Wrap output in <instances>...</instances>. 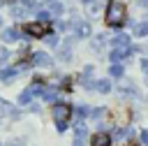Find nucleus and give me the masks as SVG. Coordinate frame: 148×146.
Masks as SVG:
<instances>
[{"instance_id":"obj_1","label":"nucleus","mask_w":148,"mask_h":146,"mask_svg":"<svg viewBox=\"0 0 148 146\" xmlns=\"http://www.w3.org/2000/svg\"><path fill=\"white\" fill-rule=\"evenodd\" d=\"M106 25L109 28H120L125 23V5L118 2V0H111L109 7H106V16H104Z\"/></svg>"},{"instance_id":"obj_2","label":"nucleus","mask_w":148,"mask_h":146,"mask_svg":"<svg viewBox=\"0 0 148 146\" xmlns=\"http://www.w3.org/2000/svg\"><path fill=\"white\" fill-rule=\"evenodd\" d=\"M51 116H53V123H56L58 132H65V130H67V121H69V116H72V107L65 104V102H56V104L51 107Z\"/></svg>"},{"instance_id":"obj_3","label":"nucleus","mask_w":148,"mask_h":146,"mask_svg":"<svg viewBox=\"0 0 148 146\" xmlns=\"http://www.w3.org/2000/svg\"><path fill=\"white\" fill-rule=\"evenodd\" d=\"M25 32L32 35V37H44V32H51V30L46 28V23L35 21V23H28V25H25Z\"/></svg>"},{"instance_id":"obj_4","label":"nucleus","mask_w":148,"mask_h":146,"mask_svg":"<svg viewBox=\"0 0 148 146\" xmlns=\"http://www.w3.org/2000/svg\"><path fill=\"white\" fill-rule=\"evenodd\" d=\"M92 72H95V67H92V65H86L83 72L79 74V81H81L86 88H92V86H95V81H92Z\"/></svg>"},{"instance_id":"obj_5","label":"nucleus","mask_w":148,"mask_h":146,"mask_svg":"<svg viewBox=\"0 0 148 146\" xmlns=\"http://www.w3.org/2000/svg\"><path fill=\"white\" fill-rule=\"evenodd\" d=\"M32 63L39 65V67H51V65H53V60H51L44 51H35V53H32Z\"/></svg>"},{"instance_id":"obj_6","label":"nucleus","mask_w":148,"mask_h":146,"mask_svg":"<svg viewBox=\"0 0 148 146\" xmlns=\"http://www.w3.org/2000/svg\"><path fill=\"white\" fill-rule=\"evenodd\" d=\"M90 146H111V137L106 132H97V134H92Z\"/></svg>"},{"instance_id":"obj_7","label":"nucleus","mask_w":148,"mask_h":146,"mask_svg":"<svg viewBox=\"0 0 148 146\" xmlns=\"http://www.w3.org/2000/svg\"><path fill=\"white\" fill-rule=\"evenodd\" d=\"M0 37H2V42H16V39H21V32L16 28H5Z\"/></svg>"},{"instance_id":"obj_8","label":"nucleus","mask_w":148,"mask_h":146,"mask_svg":"<svg viewBox=\"0 0 148 146\" xmlns=\"http://www.w3.org/2000/svg\"><path fill=\"white\" fill-rule=\"evenodd\" d=\"M127 56H132L127 49H113V51L109 53V58L113 60V65H116V63H120V60H123V58H127Z\"/></svg>"},{"instance_id":"obj_9","label":"nucleus","mask_w":148,"mask_h":146,"mask_svg":"<svg viewBox=\"0 0 148 146\" xmlns=\"http://www.w3.org/2000/svg\"><path fill=\"white\" fill-rule=\"evenodd\" d=\"M2 116H14V118H18V114L16 111H12V104L7 102V100H2L0 97V118Z\"/></svg>"},{"instance_id":"obj_10","label":"nucleus","mask_w":148,"mask_h":146,"mask_svg":"<svg viewBox=\"0 0 148 146\" xmlns=\"http://www.w3.org/2000/svg\"><path fill=\"white\" fill-rule=\"evenodd\" d=\"M25 14H28V7H25V5H21V2H12V16L23 19Z\"/></svg>"},{"instance_id":"obj_11","label":"nucleus","mask_w":148,"mask_h":146,"mask_svg":"<svg viewBox=\"0 0 148 146\" xmlns=\"http://www.w3.org/2000/svg\"><path fill=\"white\" fill-rule=\"evenodd\" d=\"M104 44H106V37H104V35H95V37H92V42H90V49H92L95 53H99Z\"/></svg>"},{"instance_id":"obj_12","label":"nucleus","mask_w":148,"mask_h":146,"mask_svg":"<svg viewBox=\"0 0 148 146\" xmlns=\"http://www.w3.org/2000/svg\"><path fill=\"white\" fill-rule=\"evenodd\" d=\"M18 76V72H16V67H5V70H0V79L2 81H12V79H16Z\"/></svg>"},{"instance_id":"obj_13","label":"nucleus","mask_w":148,"mask_h":146,"mask_svg":"<svg viewBox=\"0 0 148 146\" xmlns=\"http://www.w3.org/2000/svg\"><path fill=\"white\" fill-rule=\"evenodd\" d=\"M113 46H116V49H120V46H123V49H130V37H127L125 32H123V35H116V37H113Z\"/></svg>"},{"instance_id":"obj_14","label":"nucleus","mask_w":148,"mask_h":146,"mask_svg":"<svg viewBox=\"0 0 148 146\" xmlns=\"http://www.w3.org/2000/svg\"><path fill=\"white\" fill-rule=\"evenodd\" d=\"M92 88L99 90V93H109V90H111V81H109V79H97Z\"/></svg>"},{"instance_id":"obj_15","label":"nucleus","mask_w":148,"mask_h":146,"mask_svg":"<svg viewBox=\"0 0 148 146\" xmlns=\"http://www.w3.org/2000/svg\"><path fill=\"white\" fill-rule=\"evenodd\" d=\"M118 90H120V95H136V88H134V83H132V81L120 83V86H118Z\"/></svg>"},{"instance_id":"obj_16","label":"nucleus","mask_w":148,"mask_h":146,"mask_svg":"<svg viewBox=\"0 0 148 146\" xmlns=\"http://www.w3.org/2000/svg\"><path fill=\"white\" fill-rule=\"evenodd\" d=\"M46 12L49 14H62V5L58 0H46Z\"/></svg>"},{"instance_id":"obj_17","label":"nucleus","mask_w":148,"mask_h":146,"mask_svg":"<svg viewBox=\"0 0 148 146\" xmlns=\"http://www.w3.org/2000/svg\"><path fill=\"white\" fill-rule=\"evenodd\" d=\"M134 35H136V37H146V35H148V21L134 23Z\"/></svg>"},{"instance_id":"obj_18","label":"nucleus","mask_w":148,"mask_h":146,"mask_svg":"<svg viewBox=\"0 0 148 146\" xmlns=\"http://www.w3.org/2000/svg\"><path fill=\"white\" fill-rule=\"evenodd\" d=\"M86 132H88V130H86V123H83V121H76V125H74V134H76V137H74V139H81V141H83Z\"/></svg>"},{"instance_id":"obj_19","label":"nucleus","mask_w":148,"mask_h":146,"mask_svg":"<svg viewBox=\"0 0 148 146\" xmlns=\"http://www.w3.org/2000/svg\"><path fill=\"white\" fill-rule=\"evenodd\" d=\"M76 30H79V37H88L92 30H90V23H86V21H81V23H76Z\"/></svg>"},{"instance_id":"obj_20","label":"nucleus","mask_w":148,"mask_h":146,"mask_svg":"<svg viewBox=\"0 0 148 146\" xmlns=\"http://www.w3.org/2000/svg\"><path fill=\"white\" fill-rule=\"evenodd\" d=\"M69 44H72V42H67V44L60 49V60H69V58H72V46H69Z\"/></svg>"},{"instance_id":"obj_21","label":"nucleus","mask_w":148,"mask_h":146,"mask_svg":"<svg viewBox=\"0 0 148 146\" xmlns=\"http://www.w3.org/2000/svg\"><path fill=\"white\" fill-rule=\"evenodd\" d=\"M74 111H76V118H79V121H83L86 116H90V109H88L86 104H81V107H76Z\"/></svg>"},{"instance_id":"obj_22","label":"nucleus","mask_w":148,"mask_h":146,"mask_svg":"<svg viewBox=\"0 0 148 146\" xmlns=\"http://www.w3.org/2000/svg\"><path fill=\"white\" fill-rule=\"evenodd\" d=\"M28 90H30V95H44V86H42L39 81H35V83H32Z\"/></svg>"},{"instance_id":"obj_23","label":"nucleus","mask_w":148,"mask_h":146,"mask_svg":"<svg viewBox=\"0 0 148 146\" xmlns=\"http://www.w3.org/2000/svg\"><path fill=\"white\" fill-rule=\"evenodd\" d=\"M42 39H44L49 46H56V44H58V35H56V32H49V35H44Z\"/></svg>"},{"instance_id":"obj_24","label":"nucleus","mask_w":148,"mask_h":146,"mask_svg":"<svg viewBox=\"0 0 148 146\" xmlns=\"http://www.w3.org/2000/svg\"><path fill=\"white\" fill-rule=\"evenodd\" d=\"M109 74H111V76H123V65H120V63L111 65V67H109Z\"/></svg>"},{"instance_id":"obj_25","label":"nucleus","mask_w":148,"mask_h":146,"mask_svg":"<svg viewBox=\"0 0 148 146\" xmlns=\"http://www.w3.org/2000/svg\"><path fill=\"white\" fill-rule=\"evenodd\" d=\"M42 97H44L46 102H53V104H56V90H53V88H51V90H44Z\"/></svg>"},{"instance_id":"obj_26","label":"nucleus","mask_w":148,"mask_h":146,"mask_svg":"<svg viewBox=\"0 0 148 146\" xmlns=\"http://www.w3.org/2000/svg\"><path fill=\"white\" fill-rule=\"evenodd\" d=\"M37 14H39V23H46V21H51V14H49L46 9H39Z\"/></svg>"},{"instance_id":"obj_27","label":"nucleus","mask_w":148,"mask_h":146,"mask_svg":"<svg viewBox=\"0 0 148 146\" xmlns=\"http://www.w3.org/2000/svg\"><path fill=\"white\" fill-rule=\"evenodd\" d=\"M30 100H32V95H30V90H23V93H21V97H18V102H21V104H28Z\"/></svg>"},{"instance_id":"obj_28","label":"nucleus","mask_w":148,"mask_h":146,"mask_svg":"<svg viewBox=\"0 0 148 146\" xmlns=\"http://www.w3.org/2000/svg\"><path fill=\"white\" fill-rule=\"evenodd\" d=\"M113 134H116V137H120V139H123V137H130V127H116V132H113Z\"/></svg>"},{"instance_id":"obj_29","label":"nucleus","mask_w":148,"mask_h":146,"mask_svg":"<svg viewBox=\"0 0 148 146\" xmlns=\"http://www.w3.org/2000/svg\"><path fill=\"white\" fill-rule=\"evenodd\" d=\"M90 114H92V118H102L106 111H104V107H99V109H95V111H90Z\"/></svg>"},{"instance_id":"obj_30","label":"nucleus","mask_w":148,"mask_h":146,"mask_svg":"<svg viewBox=\"0 0 148 146\" xmlns=\"http://www.w3.org/2000/svg\"><path fill=\"white\" fill-rule=\"evenodd\" d=\"M7 56H9V51H7L5 46H0V63H5V60H7Z\"/></svg>"},{"instance_id":"obj_31","label":"nucleus","mask_w":148,"mask_h":146,"mask_svg":"<svg viewBox=\"0 0 148 146\" xmlns=\"http://www.w3.org/2000/svg\"><path fill=\"white\" fill-rule=\"evenodd\" d=\"M141 146H148V130H141Z\"/></svg>"},{"instance_id":"obj_32","label":"nucleus","mask_w":148,"mask_h":146,"mask_svg":"<svg viewBox=\"0 0 148 146\" xmlns=\"http://www.w3.org/2000/svg\"><path fill=\"white\" fill-rule=\"evenodd\" d=\"M139 65H141V70L148 74V58H141V63H139Z\"/></svg>"},{"instance_id":"obj_33","label":"nucleus","mask_w":148,"mask_h":146,"mask_svg":"<svg viewBox=\"0 0 148 146\" xmlns=\"http://www.w3.org/2000/svg\"><path fill=\"white\" fill-rule=\"evenodd\" d=\"M21 5H25V7H32V5H35V0H21Z\"/></svg>"},{"instance_id":"obj_34","label":"nucleus","mask_w":148,"mask_h":146,"mask_svg":"<svg viewBox=\"0 0 148 146\" xmlns=\"http://www.w3.org/2000/svg\"><path fill=\"white\" fill-rule=\"evenodd\" d=\"M139 5H143V7H148V0H139Z\"/></svg>"},{"instance_id":"obj_35","label":"nucleus","mask_w":148,"mask_h":146,"mask_svg":"<svg viewBox=\"0 0 148 146\" xmlns=\"http://www.w3.org/2000/svg\"><path fill=\"white\" fill-rule=\"evenodd\" d=\"M81 2H83V5H92L95 0H81Z\"/></svg>"},{"instance_id":"obj_36","label":"nucleus","mask_w":148,"mask_h":146,"mask_svg":"<svg viewBox=\"0 0 148 146\" xmlns=\"http://www.w3.org/2000/svg\"><path fill=\"white\" fill-rule=\"evenodd\" d=\"M7 146H23V144H18V141H14V144H7Z\"/></svg>"},{"instance_id":"obj_37","label":"nucleus","mask_w":148,"mask_h":146,"mask_svg":"<svg viewBox=\"0 0 148 146\" xmlns=\"http://www.w3.org/2000/svg\"><path fill=\"white\" fill-rule=\"evenodd\" d=\"M2 2H7V5H12V0H0V5H2Z\"/></svg>"},{"instance_id":"obj_38","label":"nucleus","mask_w":148,"mask_h":146,"mask_svg":"<svg viewBox=\"0 0 148 146\" xmlns=\"http://www.w3.org/2000/svg\"><path fill=\"white\" fill-rule=\"evenodd\" d=\"M146 81H148V76H146Z\"/></svg>"},{"instance_id":"obj_39","label":"nucleus","mask_w":148,"mask_h":146,"mask_svg":"<svg viewBox=\"0 0 148 146\" xmlns=\"http://www.w3.org/2000/svg\"><path fill=\"white\" fill-rule=\"evenodd\" d=\"M0 23H2V19H0Z\"/></svg>"},{"instance_id":"obj_40","label":"nucleus","mask_w":148,"mask_h":146,"mask_svg":"<svg viewBox=\"0 0 148 146\" xmlns=\"http://www.w3.org/2000/svg\"><path fill=\"white\" fill-rule=\"evenodd\" d=\"M146 21H148V19H146Z\"/></svg>"}]
</instances>
